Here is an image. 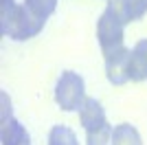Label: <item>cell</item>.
Listing matches in <instances>:
<instances>
[{
    "mask_svg": "<svg viewBox=\"0 0 147 145\" xmlns=\"http://www.w3.org/2000/svg\"><path fill=\"white\" fill-rule=\"evenodd\" d=\"M44 22L46 20H40L37 16H33L24 5H16L5 20H0V31H2V35H9L13 40H29L44 29Z\"/></svg>",
    "mask_w": 147,
    "mask_h": 145,
    "instance_id": "6da1fadb",
    "label": "cell"
},
{
    "mask_svg": "<svg viewBox=\"0 0 147 145\" xmlns=\"http://www.w3.org/2000/svg\"><path fill=\"white\" fill-rule=\"evenodd\" d=\"M55 101L66 112L79 110L84 106V101H86V84H84V77L79 72H73V70L61 72V77L57 79V86H55Z\"/></svg>",
    "mask_w": 147,
    "mask_h": 145,
    "instance_id": "7a4b0ae2",
    "label": "cell"
},
{
    "mask_svg": "<svg viewBox=\"0 0 147 145\" xmlns=\"http://www.w3.org/2000/svg\"><path fill=\"white\" fill-rule=\"evenodd\" d=\"M97 37H99V46L103 51V55H110L112 51L125 46V24H121L114 16H110L108 11H103V16L97 22Z\"/></svg>",
    "mask_w": 147,
    "mask_h": 145,
    "instance_id": "3957f363",
    "label": "cell"
},
{
    "mask_svg": "<svg viewBox=\"0 0 147 145\" xmlns=\"http://www.w3.org/2000/svg\"><path fill=\"white\" fill-rule=\"evenodd\" d=\"M2 145H31V136L24 125L11 117V103H7V95H2Z\"/></svg>",
    "mask_w": 147,
    "mask_h": 145,
    "instance_id": "277c9868",
    "label": "cell"
},
{
    "mask_svg": "<svg viewBox=\"0 0 147 145\" xmlns=\"http://www.w3.org/2000/svg\"><path fill=\"white\" fill-rule=\"evenodd\" d=\"M129 48L121 46L117 51H112L110 55H103L105 57V75H108V81L114 86H121L125 81H129L127 75V64H129Z\"/></svg>",
    "mask_w": 147,
    "mask_h": 145,
    "instance_id": "5b68a950",
    "label": "cell"
},
{
    "mask_svg": "<svg viewBox=\"0 0 147 145\" xmlns=\"http://www.w3.org/2000/svg\"><path fill=\"white\" fill-rule=\"evenodd\" d=\"M79 121L81 125H84V130H97V127H101L103 123H108L105 121V110L101 108V103L97 101V99H92V97H86V101H84V106L79 108Z\"/></svg>",
    "mask_w": 147,
    "mask_h": 145,
    "instance_id": "8992f818",
    "label": "cell"
},
{
    "mask_svg": "<svg viewBox=\"0 0 147 145\" xmlns=\"http://www.w3.org/2000/svg\"><path fill=\"white\" fill-rule=\"evenodd\" d=\"M127 75L132 81H145L147 79V40H141L129 53Z\"/></svg>",
    "mask_w": 147,
    "mask_h": 145,
    "instance_id": "52a82bcc",
    "label": "cell"
},
{
    "mask_svg": "<svg viewBox=\"0 0 147 145\" xmlns=\"http://www.w3.org/2000/svg\"><path fill=\"white\" fill-rule=\"evenodd\" d=\"M112 145H143V139L134 125L119 123L112 130Z\"/></svg>",
    "mask_w": 147,
    "mask_h": 145,
    "instance_id": "ba28073f",
    "label": "cell"
},
{
    "mask_svg": "<svg viewBox=\"0 0 147 145\" xmlns=\"http://www.w3.org/2000/svg\"><path fill=\"white\" fill-rule=\"evenodd\" d=\"M49 145H79L75 132L66 125H55L49 134Z\"/></svg>",
    "mask_w": 147,
    "mask_h": 145,
    "instance_id": "9c48e42d",
    "label": "cell"
},
{
    "mask_svg": "<svg viewBox=\"0 0 147 145\" xmlns=\"http://www.w3.org/2000/svg\"><path fill=\"white\" fill-rule=\"evenodd\" d=\"M112 130L110 123H103L97 130H88L86 132V145H112Z\"/></svg>",
    "mask_w": 147,
    "mask_h": 145,
    "instance_id": "30bf717a",
    "label": "cell"
},
{
    "mask_svg": "<svg viewBox=\"0 0 147 145\" xmlns=\"http://www.w3.org/2000/svg\"><path fill=\"white\" fill-rule=\"evenodd\" d=\"M105 11L114 16L121 24H129L132 22V11H129V2L127 0H108Z\"/></svg>",
    "mask_w": 147,
    "mask_h": 145,
    "instance_id": "8fae6325",
    "label": "cell"
},
{
    "mask_svg": "<svg viewBox=\"0 0 147 145\" xmlns=\"http://www.w3.org/2000/svg\"><path fill=\"white\" fill-rule=\"evenodd\" d=\"M24 7L33 16H37L40 20H46L51 13L55 11L57 0H24Z\"/></svg>",
    "mask_w": 147,
    "mask_h": 145,
    "instance_id": "7c38bea8",
    "label": "cell"
},
{
    "mask_svg": "<svg viewBox=\"0 0 147 145\" xmlns=\"http://www.w3.org/2000/svg\"><path fill=\"white\" fill-rule=\"evenodd\" d=\"M129 11H132V20H141L147 13V0H127Z\"/></svg>",
    "mask_w": 147,
    "mask_h": 145,
    "instance_id": "4fadbf2b",
    "label": "cell"
}]
</instances>
